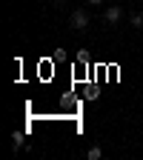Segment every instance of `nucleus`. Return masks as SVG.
<instances>
[{"label": "nucleus", "mask_w": 143, "mask_h": 160, "mask_svg": "<svg viewBox=\"0 0 143 160\" xmlns=\"http://www.w3.org/2000/svg\"><path fill=\"white\" fill-rule=\"evenodd\" d=\"M86 3H94V6H97V3H103V0H86Z\"/></svg>", "instance_id": "nucleus-7"}, {"label": "nucleus", "mask_w": 143, "mask_h": 160, "mask_svg": "<svg viewBox=\"0 0 143 160\" xmlns=\"http://www.w3.org/2000/svg\"><path fill=\"white\" fill-rule=\"evenodd\" d=\"M120 17H123V9H120V6H109V9H106V14H103L106 23H117Z\"/></svg>", "instance_id": "nucleus-2"}, {"label": "nucleus", "mask_w": 143, "mask_h": 160, "mask_svg": "<svg viewBox=\"0 0 143 160\" xmlns=\"http://www.w3.org/2000/svg\"><path fill=\"white\" fill-rule=\"evenodd\" d=\"M77 63H89V52H86V49L77 52Z\"/></svg>", "instance_id": "nucleus-5"}, {"label": "nucleus", "mask_w": 143, "mask_h": 160, "mask_svg": "<svg viewBox=\"0 0 143 160\" xmlns=\"http://www.w3.org/2000/svg\"><path fill=\"white\" fill-rule=\"evenodd\" d=\"M86 157H89V160H100V157H103V152H100V146H89Z\"/></svg>", "instance_id": "nucleus-4"}, {"label": "nucleus", "mask_w": 143, "mask_h": 160, "mask_svg": "<svg viewBox=\"0 0 143 160\" xmlns=\"http://www.w3.org/2000/svg\"><path fill=\"white\" fill-rule=\"evenodd\" d=\"M132 26H135V29H143V14H135V17H132Z\"/></svg>", "instance_id": "nucleus-6"}, {"label": "nucleus", "mask_w": 143, "mask_h": 160, "mask_svg": "<svg viewBox=\"0 0 143 160\" xmlns=\"http://www.w3.org/2000/svg\"><path fill=\"white\" fill-rule=\"evenodd\" d=\"M69 23H72L74 32H86V26H89V14H86V9H74Z\"/></svg>", "instance_id": "nucleus-1"}, {"label": "nucleus", "mask_w": 143, "mask_h": 160, "mask_svg": "<svg viewBox=\"0 0 143 160\" xmlns=\"http://www.w3.org/2000/svg\"><path fill=\"white\" fill-rule=\"evenodd\" d=\"M12 146H14V152L23 149V146H26V134H23V132H14V134H12Z\"/></svg>", "instance_id": "nucleus-3"}]
</instances>
